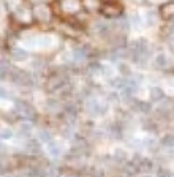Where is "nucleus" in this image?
<instances>
[{"label":"nucleus","instance_id":"1","mask_svg":"<svg viewBox=\"0 0 174 177\" xmlns=\"http://www.w3.org/2000/svg\"><path fill=\"white\" fill-rule=\"evenodd\" d=\"M108 104L106 103H101L100 100H97V98H89L86 101V112L89 116H104L108 112Z\"/></svg>","mask_w":174,"mask_h":177},{"label":"nucleus","instance_id":"2","mask_svg":"<svg viewBox=\"0 0 174 177\" xmlns=\"http://www.w3.org/2000/svg\"><path fill=\"white\" fill-rule=\"evenodd\" d=\"M46 150H48V153H49L51 157L57 158V157H60V155H62V146H60L59 141L52 139L51 143L46 144Z\"/></svg>","mask_w":174,"mask_h":177},{"label":"nucleus","instance_id":"3","mask_svg":"<svg viewBox=\"0 0 174 177\" xmlns=\"http://www.w3.org/2000/svg\"><path fill=\"white\" fill-rule=\"evenodd\" d=\"M54 46V38L49 35H40L37 37V48L40 49H49Z\"/></svg>","mask_w":174,"mask_h":177},{"label":"nucleus","instance_id":"4","mask_svg":"<svg viewBox=\"0 0 174 177\" xmlns=\"http://www.w3.org/2000/svg\"><path fill=\"white\" fill-rule=\"evenodd\" d=\"M11 57H13V60H16V62H24V60L29 59V52H27L25 49H22V48H16V49H13Z\"/></svg>","mask_w":174,"mask_h":177},{"label":"nucleus","instance_id":"5","mask_svg":"<svg viewBox=\"0 0 174 177\" xmlns=\"http://www.w3.org/2000/svg\"><path fill=\"white\" fill-rule=\"evenodd\" d=\"M128 21H130V25L133 27L135 30H139L143 27V24H144V18H141L139 15H136V13H131Z\"/></svg>","mask_w":174,"mask_h":177},{"label":"nucleus","instance_id":"6","mask_svg":"<svg viewBox=\"0 0 174 177\" xmlns=\"http://www.w3.org/2000/svg\"><path fill=\"white\" fill-rule=\"evenodd\" d=\"M157 13L155 11H147L144 15V24L147 25V27H154L157 24Z\"/></svg>","mask_w":174,"mask_h":177},{"label":"nucleus","instance_id":"7","mask_svg":"<svg viewBox=\"0 0 174 177\" xmlns=\"http://www.w3.org/2000/svg\"><path fill=\"white\" fill-rule=\"evenodd\" d=\"M165 98V93L160 87H152L150 89V100L152 101H162Z\"/></svg>","mask_w":174,"mask_h":177},{"label":"nucleus","instance_id":"8","mask_svg":"<svg viewBox=\"0 0 174 177\" xmlns=\"http://www.w3.org/2000/svg\"><path fill=\"white\" fill-rule=\"evenodd\" d=\"M40 143L41 141L40 139H33V138H29L27 139V143H25V147H27V150H33V152H38L40 150Z\"/></svg>","mask_w":174,"mask_h":177},{"label":"nucleus","instance_id":"9","mask_svg":"<svg viewBox=\"0 0 174 177\" xmlns=\"http://www.w3.org/2000/svg\"><path fill=\"white\" fill-rule=\"evenodd\" d=\"M154 62H155L154 63L155 68H166V67H168V57H166L165 54H158Z\"/></svg>","mask_w":174,"mask_h":177},{"label":"nucleus","instance_id":"10","mask_svg":"<svg viewBox=\"0 0 174 177\" xmlns=\"http://www.w3.org/2000/svg\"><path fill=\"white\" fill-rule=\"evenodd\" d=\"M38 139L41 141V143H51L52 141V136H51V133L48 131V130H40L38 131Z\"/></svg>","mask_w":174,"mask_h":177},{"label":"nucleus","instance_id":"11","mask_svg":"<svg viewBox=\"0 0 174 177\" xmlns=\"http://www.w3.org/2000/svg\"><path fill=\"white\" fill-rule=\"evenodd\" d=\"M135 109L139 111V112H149L150 111V104L149 103H144V101L135 100Z\"/></svg>","mask_w":174,"mask_h":177},{"label":"nucleus","instance_id":"12","mask_svg":"<svg viewBox=\"0 0 174 177\" xmlns=\"http://www.w3.org/2000/svg\"><path fill=\"white\" fill-rule=\"evenodd\" d=\"M101 73L104 74V77H108V79H111V77H114V74H116V70L111 67V65H103L101 67Z\"/></svg>","mask_w":174,"mask_h":177},{"label":"nucleus","instance_id":"13","mask_svg":"<svg viewBox=\"0 0 174 177\" xmlns=\"http://www.w3.org/2000/svg\"><path fill=\"white\" fill-rule=\"evenodd\" d=\"M160 144H162L163 147H166V149L174 147V136H171V134H166L163 139H160Z\"/></svg>","mask_w":174,"mask_h":177},{"label":"nucleus","instance_id":"14","mask_svg":"<svg viewBox=\"0 0 174 177\" xmlns=\"http://www.w3.org/2000/svg\"><path fill=\"white\" fill-rule=\"evenodd\" d=\"M37 16L41 21H48L49 19V11H48V8H44V6H38L37 8Z\"/></svg>","mask_w":174,"mask_h":177},{"label":"nucleus","instance_id":"15","mask_svg":"<svg viewBox=\"0 0 174 177\" xmlns=\"http://www.w3.org/2000/svg\"><path fill=\"white\" fill-rule=\"evenodd\" d=\"M73 54V57L76 59V60H82V59H86V55H87V52L84 51L82 48H78V49H74V51L71 52Z\"/></svg>","mask_w":174,"mask_h":177},{"label":"nucleus","instance_id":"16","mask_svg":"<svg viewBox=\"0 0 174 177\" xmlns=\"http://www.w3.org/2000/svg\"><path fill=\"white\" fill-rule=\"evenodd\" d=\"M11 138H13V130H10V128H6V126H5V128L2 130V139L3 141H8Z\"/></svg>","mask_w":174,"mask_h":177},{"label":"nucleus","instance_id":"17","mask_svg":"<svg viewBox=\"0 0 174 177\" xmlns=\"http://www.w3.org/2000/svg\"><path fill=\"white\" fill-rule=\"evenodd\" d=\"M116 158H120V160H125L127 158V155L123 153V150H120V149H117L116 150Z\"/></svg>","mask_w":174,"mask_h":177},{"label":"nucleus","instance_id":"18","mask_svg":"<svg viewBox=\"0 0 174 177\" xmlns=\"http://www.w3.org/2000/svg\"><path fill=\"white\" fill-rule=\"evenodd\" d=\"M6 73H8V65L6 62H2V77H6Z\"/></svg>","mask_w":174,"mask_h":177},{"label":"nucleus","instance_id":"19","mask_svg":"<svg viewBox=\"0 0 174 177\" xmlns=\"http://www.w3.org/2000/svg\"><path fill=\"white\" fill-rule=\"evenodd\" d=\"M64 8H65V10H76V8H78V5L73 3V2H71V3H68V2H67V3L64 5Z\"/></svg>","mask_w":174,"mask_h":177},{"label":"nucleus","instance_id":"20","mask_svg":"<svg viewBox=\"0 0 174 177\" xmlns=\"http://www.w3.org/2000/svg\"><path fill=\"white\" fill-rule=\"evenodd\" d=\"M119 70H120L122 74H125V73L128 71V68H127V65H125V63H119Z\"/></svg>","mask_w":174,"mask_h":177},{"label":"nucleus","instance_id":"21","mask_svg":"<svg viewBox=\"0 0 174 177\" xmlns=\"http://www.w3.org/2000/svg\"><path fill=\"white\" fill-rule=\"evenodd\" d=\"M6 97H8V90H6V89L3 87V89H2V100H5Z\"/></svg>","mask_w":174,"mask_h":177},{"label":"nucleus","instance_id":"22","mask_svg":"<svg viewBox=\"0 0 174 177\" xmlns=\"http://www.w3.org/2000/svg\"><path fill=\"white\" fill-rule=\"evenodd\" d=\"M168 87H172L174 89V79L172 81H168Z\"/></svg>","mask_w":174,"mask_h":177}]
</instances>
